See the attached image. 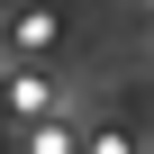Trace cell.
Here are the masks:
<instances>
[{
	"mask_svg": "<svg viewBox=\"0 0 154 154\" xmlns=\"http://www.w3.org/2000/svg\"><path fill=\"white\" fill-rule=\"evenodd\" d=\"M9 45H18V54H45V45H54V9H18V18H9Z\"/></svg>",
	"mask_w": 154,
	"mask_h": 154,
	"instance_id": "cell-1",
	"label": "cell"
},
{
	"mask_svg": "<svg viewBox=\"0 0 154 154\" xmlns=\"http://www.w3.org/2000/svg\"><path fill=\"white\" fill-rule=\"evenodd\" d=\"M18 154H72V127H54V118H36V127L18 136Z\"/></svg>",
	"mask_w": 154,
	"mask_h": 154,
	"instance_id": "cell-2",
	"label": "cell"
},
{
	"mask_svg": "<svg viewBox=\"0 0 154 154\" xmlns=\"http://www.w3.org/2000/svg\"><path fill=\"white\" fill-rule=\"evenodd\" d=\"M18 109H27V118H45V109H54V91L36 82V72H18Z\"/></svg>",
	"mask_w": 154,
	"mask_h": 154,
	"instance_id": "cell-3",
	"label": "cell"
},
{
	"mask_svg": "<svg viewBox=\"0 0 154 154\" xmlns=\"http://www.w3.org/2000/svg\"><path fill=\"white\" fill-rule=\"evenodd\" d=\"M82 154H136V145H127V136H118V127H109V136H91V145H82Z\"/></svg>",
	"mask_w": 154,
	"mask_h": 154,
	"instance_id": "cell-4",
	"label": "cell"
}]
</instances>
